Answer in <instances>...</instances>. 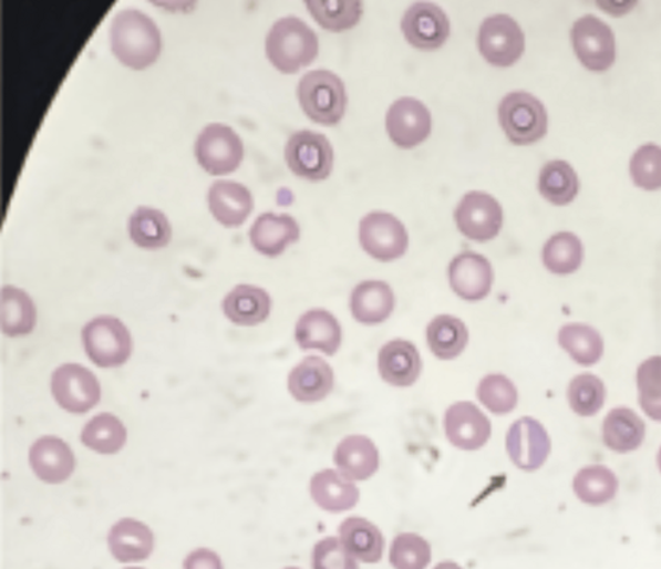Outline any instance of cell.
Returning a JSON list of instances; mask_svg holds the SVG:
<instances>
[{
	"mask_svg": "<svg viewBox=\"0 0 661 569\" xmlns=\"http://www.w3.org/2000/svg\"><path fill=\"white\" fill-rule=\"evenodd\" d=\"M498 116L508 141L517 145L541 141L548 131V113L530 93H508L500 101Z\"/></svg>",
	"mask_w": 661,
	"mask_h": 569,
	"instance_id": "cell-4",
	"label": "cell"
},
{
	"mask_svg": "<svg viewBox=\"0 0 661 569\" xmlns=\"http://www.w3.org/2000/svg\"><path fill=\"white\" fill-rule=\"evenodd\" d=\"M283 569H301V568H297V567H288V568H283Z\"/></svg>",
	"mask_w": 661,
	"mask_h": 569,
	"instance_id": "cell-49",
	"label": "cell"
},
{
	"mask_svg": "<svg viewBox=\"0 0 661 569\" xmlns=\"http://www.w3.org/2000/svg\"><path fill=\"white\" fill-rule=\"evenodd\" d=\"M583 259V246L574 232L562 231L552 236L545 244L543 261L552 275L568 276L580 269Z\"/></svg>",
	"mask_w": 661,
	"mask_h": 569,
	"instance_id": "cell-37",
	"label": "cell"
},
{
	"mask_svg": "<svg viewBox=\"0 0 661 569\" xmlns=\"http://www.w3.org/2000/svg\"><path fill=\"white\" fill-rule=\"evenodd\" d=\"M82 343L92 362L101 369H114L128 362L132 338L123 322L112 315L89 321L82 330Z\"/></svg>",
	"mask_w": 661,
	"mask_h": 569,
	"instance_id": "cell-5",
	"label": "cell"
},
{
	"mask_svg": "<svg viewBox=\"0 0 661 569\" xmlns=\"http://www.w3.org/2000/svg\"><path fill=\"white\" fill-rule=\"evenodd\" d=\"M313 569H360L359 561L347 551L339 537H326L318 541L311 552Z\"/></svg>",
	"mask_w": 661,
	"mask_h": 569,
	"instance_id": "cell-45",
	"label": "cell"
},
{
	"mask_svg": "<svg viewBox=\"0 0 661 569\" xmlns=\"http://www.w3.org/2000/svg\"><path fill=\"white\" fill-rule=\"evenodd\" d=\"M298 99L303 112L317 124L335 125L345 115V85L332 72L313 71L304 74L298 84Z\"/></svg>",
	"mask_w": 661,
	"mask_h": 569,
	"instance_id": "cell-3",
	"label": "cell"
},
{
	"mask_svg": "<svg viewBox=\"0 0 661 569\" xmlns=\"http://www.w3.org/2000/svg\"><path fill=\"white\" fill-rule=\"evenodd\" d=\"M571 43L578 60L589 71L606 72L616 60L612 29L595 15H585L571 29Z\"/></svg>",
	"mask_w": 661,
	"mask_h": 569,
	"instance_id": "cell-9",
	"label": "cell"
},
{
	"mask_svg": "<svg viewBox=\"0 0 661 569\" xmlns=\"http://www.w3.org/2000/svg\"><path fill=\"white\" fill-rule=\"evenodd\" d=\"M183 569H224V565L211 549L199 548L187 556Z\"/></svg>",
	"mask_w": 661,
	"mask_h": 569,
	"instance_id": "cell-46",
	"label": "cell"
},
{
	"mask_svg": "<svg viewBox=\"0 0 661 569\" xmlns=\"http://www.w3.org/2000/svg\"><path fill=\"white\" fill-rule=\"evenodd\" d=\"M431 559L430 542L416 534H400L391 544L390 562L395 569H427Z\"/></svg>",
	"mask_w": 661,
	"mask_h": 569,
	"instance_id": "cell-41",
	"label": "cell"
},
{
	"mask_svg": "<svg viewBox=\"0 0 661 569\" xmlns=\"http://www.w3.org/2000/svg\"><path fill=\"white\" fill-rule=\"evenodd\" d=\"M300 236V225L288 214L259 215L250 230L252 248L266 257L281 256Z\"/></svg>",
	"mask_w": 661,
	"mask_h": 569,
	"instance_id": "cell-23",
	"label": "cell"
},
{
	"mask_svg": "<svg viewBox=\"0 0 661 569\" xmlns=\"http://www.w3.org/2000/svg\"><path fill=\"white\" fill-rule=\"evenodd\" d=\"M125 569H144V568H135V567H131V568H125Z\"/></svg>",
	"mask_w": 661,
	"mask_h": 569,
	"instance_id": "cell-50",
	"label": "cell"
},
{
	"mask_svg": "<svg viewBox=\"0 0 661 569\" xmlns=\"http://www.w3.org/2000/svg\"><path fill=\"white\" fill-rule=\"evenodd\" d=\"M288 389L297 402L308 404L321 402L332 394L334 371L326 360L309 356L291 370Z\"/></svg>",
	"mask_w": 661,
	"mask_h": 569,
	"instance_id": "cell-21",
	"label": "cell"
},
{
	"mask_svg": "<svg viewBox=\"0 0 661 569\" xmlns=\"http://www.w3.org/2000/svg\"><path fill=\"white\" fill-rule=\"evenodd\" d=\"M457 229L475 242H488L504 226V210L494 196L472 192L463 196L455 210Z\"/></svg>",
	"mask_w": 661,
	"mask_h": 569,
	"instance_id": "cell-11",
	"label": "cell"
},
{
	"mask_svg": "<svg viewBox=\"0 0 661 569\" xmlns=\"http://www.w3.org/2000/svg\"><path fill=\"white\" fill-rule=\"evenodd\" d=\"M395 303V293L384 281L361 282L351 296L353 319L364 325H379L390 319Z\"/></svg>",
	"mask_w": 661,
	"mask_h": 569,
	"instance_id": "cell-27",
	"label": "cell"
},
{
	"mask_svg": "<svg viewBox=\"0 0 661 569\" xmlns=\"http://www.w3.org/2000/svg\"><path fill=\"white\" fill-rule=\"evenodd\" d=\"M644 438L645 423L631 408H613L603 420L602 441L609 451L632 453L643 445Z\"/></svg>",
	"mask_w": 661,
	"mask_h": 569,
	"instance_id": "cell-29",
	"label": "cell"
},
{
	"mask_svg": "<svg viewBox=\"0 0 661 569\" xmlns=\"http://www.w3.org/2000/svg\"><path fill=\"white\" fill-rule=\"evenodd\" d=\"M434 569H463L459 565H456L455 561H442Z\"/></svg>",
	"mask_w": 661,
	"mask_h": 569,
	"instance_id": "cell-47",
	"label": "cell"
},
{
	"mask_svg": "<svg viewBox=\"0 0 661 569\" xmlns=\"http://www.w3.org/2000/svg\"><path fill=\"white\" fill-rule=\"evenodd\" d=\"M574 490L581 503L601 507L618 495L619 479L607 466L589 465L576 474Z\"/></svg>",
	"mask_w": 661,
	"mask_h": 569,
	"instance_id": "cell-33",
	"label": "cell"
},
{
	"mask_svg": "<svg viewBox=\"0 0 661 569\" xmlns=\"http://www.w3.org/2000/svg\"><path fill=\"white\" fill-rule=\"evenodd\" d=\"M639 402L644 413L661 422V356H652L638 370Z\"/></svg>",
	"mask_w": 661,
	"mask_h": 569,
	"instance_id": "cell-43",
	"label": "cell"
},
{
	"mask_svg": "<svg viewBox=\"0 0 661 569\" xmlns=\"http://www.w3.org/2000/svg\"><path fill=\"white\" fill-rule=\"evenodd\" d=\"M451 289L466 301H481L492 292L494 270L486 257L474 251H463L450 263Z\"/></svg>",
	"mask_w": 661,
	"mask_h": 569,
	"instance_id": "cell-17",
	"label": "cell"
},
{
	"mask_svg": "<svg viewBox=\"0 0 661 569\" xmlns=\"http://www.w3.org/2000/svg\"><path fill=\"white\" fill-rule=\"evenodd\" d=\"M378 369L381 379L393 387H411L422 374L421 353L411 341H388L379 352Z\"/></svg>",
	"mask_w": 661,
	"mask_h": 569,
	"instance_id": "cell-18",
	"label": "cell"
},
{
	"mask_svg": "<svg viewBox=\"0 0 661 569\" xmlns=\"http://www.w3.org/2000/svg\"><path fill=\"white\" fill-rule=\"evenodd\" d=\"M81 441L95 453L116 454L126 444V428L117 416L100 414L86 423Z\"/></svg>",
	"mask_w": 661,
	"mask_h": 569,
	"instance_id": "cell-38",
	"label": "cell"
},
{
	"mask_svg": "<svg viewBox=\"0 0 661 569\" xmlns=\"http://www.w3.org/2000/svg\"><path fill=\"white\" fill-rule=\"evenodd\" d=\"M130 236L138 248L157 250L165 248L171 242L173 227L161 210L140 206L131 215Z\"/></svg>",
	"mask_w": 661,
	"mask_h": 569,
	"instance_id": "cell-34",
	"label": "cell"
},
{
	"mask_svg": "<svg viewBox=\"0 0 661 569\" xmlns=\"http://www.w3.org/2000/svg\"><path fill=\"white\" fill-rule=\"evenodd\" d=\"M606 397V384L596 375H578L569 384L568 401L577 415L593 416L600 413Z\"/></svg>",
	"mask_w": 661,
	"mask_h": 569,
	"instance_id": "cell-40",
	"label": "cell"
},
{
	"mask_svg": "<svg viewBox=\"0 0 661 569\" xmlns=\"http://www.w3.org/2000/svg\"><path fill=\"white\" fill-rule=\"evenodd\" d=\"M285 159L292 174L317 182L327 179L332 173L334 152L327 136L298 131L286 143Z\"/></svg>",
	"mask_w": 661,
	"mask_h": 569,
	"instance_id": "cell-7",
	"label": "cell"
},
{
	"mask_svg": "<svg viewBox=\"0 0 661 569\" xmlns=\"http://www.w3.org/2000/svg\"><path fill=\"white\" fill-rule=\"evenodd\" d=\"M266 55L279 72L297 73L318 55V38L300 18L279 19L266 38Z\"/></svg>",
	"mask_w": 661,
	"mask_h": 569,
	"instance_id": "cell-2",
	"label": "cell"
},
{
	"mask_svg": "<svg viewBox=\"0 0 661 569\" xmlns=\"http://www.w3.org/2000/svg\"><path fill=\"white\" fill-rule=\"evenodd\" d=\"M342 547L353 558L366 565H374L383 559L384 536L376 525L362 517H349L339 528Z\"/></svg>",
	"mask_w": 661,
	"mask_h": 569,
	"instance_id": "cell-28",
	"label": "cell"
},
{
	"mask_svg": "<svg viewBox=\"0 0 661 569\" xmlns=\"http://www.w3.org/2000/svg\"><path fill=\"white\" fill-rule=\"evenodd\" d=\"M468 330L461 319L451 314L436 315L427 327L430 350L438 360L459 358L468 344Z\"/></svg>",
	"mask_w": 661,
	"mask_h": 569,
	"instance_id": "cell-32",
	"label": "cell"
},
{
	"mask_svg": "<svg viewBox=\"0 0 661 569\" xmlns=\"http://www.w3.org/2000/svg\"><path fill=\"white\" fill-rule=\"evenodd\" d=\"M402 30L410 45L421 50L442 48L451 33L450 19L435 3L412 4L402 19Z\"/></svg>",
	"mask_w": 661,
	"mask_h": 569,
	"instance_id": "cell-15",
	"label": "cell"
},
{
	"mask_svg": "<svg viewBox=\"0 0 661 569\" xmlns=\"http://www.w3.org/2000/svg\"><path fill=\"white\" fill-rule=\"evenodd\" d=\"M307 8L320 27L332 31L354 28L364 10L361 2H307Z\"/></svg>",
	"mask_w": 661,
	"mask_h": 569,
	"instance_id": "cell-42",
	"label": "cell"
},
{
	"mask_svg": "<svg viewBox=\"0 0 661 569\" xmlns=\"http://www.w3.org/2000/svg\"><path fill=\"white\" fill-rule=\"evenodd\" d=\"M658 466H659V470L661 473V447H660V451L658 453Z\"/></svg>",
	"mask_w": 661,
	"mask_h": 569,
	"instance_id": "cell-48",
	"label": "cell"
},
{
	"mask_svg": "<svg viewBox=\"0 0 661 569\" xmlns=\"http://www.w3.org/2000/svg\"><path fill=\"white\" fill-rule=\"evenodd\" d=\"M107 547L120 562H137L154 552L155 536L149 527L135 518H123L114 524L107 535Z\"/></svg>",
	"mask_w": 661,
	"mask_h": 569,
	"instance_id": "cell-26",
	"label": "cell"
},
{
	"mask_svg": "<svg viewBox=\"0 0 661 569\" xmlns=\"http://www.w3.org/2000/svg\"><path fill=\"white\" fill-rule=\"evenodd\" d=\"M558 344L577 364L595 365L603 355V339L599 331L587 324H567L558 332Z\"/></svg>",
	"mask_w": 661,
	"mask_h": 569,
	"instance_id": "cell-35",
	"label": "cell"
},
{
	"mask_svg": "<svg viewBox=\"0 0 661 569\" xmlns=\"http://www.w3.org/2000/svg\"><path fill=\"white\" fill-rule=\"evenodd\" d=\"M302 351H318L334 356L342 344V328L326 309H311L298 320L295 332Z\"/></svg>",
	"mask_w": 661,
	"mask_h": 569,
	"instance_id": "cell-19",
	"label": "cell"
},
{
	"mask_svg": "<svg viewBox=\"0 0 661 569\" xmlns=\"http://www.w3.org/2000/svg\"><path fill=\"white\" fill-rule=\"evenodd\" d=\"M226 318L234 324L241 327H254L269 318L271 312V299L265 289L252 287V284H238L224 301Z\"/></svg>",
	"mask_w": 661,
	"mask_h": 569,
	"instance_id": "cell-30",
	"label": "cell"
},
{
	"mask_svg": "<svg viewBox=\"0 0 661 569\" xmlns=\"http://www.w3.org/2000/svg\"><path fill=\"white\" fill-rule=\"evenodd\" d=\"M632 180L636 186L657 192L661 188V147L657 144H645L634 152L629 164Z\"/></svg>",
	"mask_w": 661,
	"mask_h": 569,
	"instance_id": "cell-44",
	"label": "cell"
},
{
	"mask_svg": "<svg viewBox=\"0 0 661 569\" xmlns=\"http://www.w3.org/2000/svg\"><path fill=\"white\" fill-rule=\"evenodd\" d=\"M54 400L72 414H85L101 400L99 379L80 364H63L52 377Z\"/></svg>",
	"mask_w": 661,
	"mask_h": 569,
	"instance_id": "cell-12",
	"label": "cell"
},
{
	"mask_svg": "<svg viewBox=\"0 0 661 569\" xmlns=\"http://www.w3.org/2000/svg\"><path fill=\"white\" fill-rule=\"evenodd\" d=\"M207 199L214 218L226 227L244 225L254 208L250 189L233 180L215 182L208 189Z\"/></svg>",
	"mask_w": 661,
	"mask_h": 569,
	"instance_id": "cell-24",
	"label": "cell"
},
{
	"mask_svg": "<svg viewBox=\"0 0 661 569\" xmlns=\"http://www.w3.org/2000/svg\"><path fill=\"white\" fill-rule=\"evenodd\" d=\"M310 496L317 507L329 514L351 510L360 501L358 486L337 469L316 473L310 479Z\"/></svg>",
	"mask_w": 661,
	"mask_h": 569,
	"instance_id": "cell-25",
	"label": "cell"
},
{
	"mask_svg": "<svg viewBox=\"0 0 661 569\" xmlns=\"http://www.w3.org/2000/svg\"><path fill=\"white\" fill-rule=\"evenodd\" d=\"M444 432L454 447L475 452L485 446L492 436V422L474 403L456 402L444 414Z\"/></svg>",
	"mask_w": 661,
	"mask_h": 569,
	"instance_id": "cell-14",
	"label": "cell"
},
{
	"mask_svg": "<svg viewBox=\"0 0 661 569\" xmlns=\"http://www.w3.org/2000/svg\"><path fill=\"white\" fill-rule=\"evenodd\" d=\"M432 130L428 107L412 97L399 99L386 113V131L402 148H413L427 141Z\"/></svg>",
	"mask_w": 661,
	"mask_h": 569,
	"instance_id": "cell-16",
	"label": "cell"
},
{
	"mask_svg": "<svg viewBox=\"0 0 661 569\" xmlns=\"http://www.w3.org/2000/svg\"><path fill=\"white\" fill-rule=\"evenodd\" d=\"M512 463L524 472L541 469L551 452V441L541 422L525 416L513 423L506 435Z\"/></svg>",
	"mask_w": 661,
	"mask_h": 569,
	"instance_id": "cell-13",
	"label": "cell"
},
{
	"mask_svg": "<svg viewBox=\"0 0 661 569\" xmlns=\"http://www.w3.org/2000/svg\"><path fill=\"white\" fill-rule=\"evenodd\" d=\"M360 244L366 255L380 262L395 261L409 249V232L392 214L374 211L360 223Z\"/></svg>",
	"mask_w": 661,
	"mask_h": 569,
	"instance_id": "cell-8",
	"label": "cell"
},
{
	"mask_svg": "<svg viewBox=\"0 0 661 569\" xmlns=\"http://www.w3.org/2000/svg\"><path fill=\"white\" fill-rule=\"evenodd\" d=\"M334 465L342 476L360 483L378 473L380 453L376 445L365 435H348L337 445Z\"/></svg>",
	"mask_w": 661,
	"mask_h": 569,
	"instance_id": "cell-22",
	"label": "cell"
},
{
	"mask_svg": "<svg viewBox=\"0 0 661 569\" xmlns=\"http://www.w3.org/2000/svg\"><path fill=\"white\" fill-rule=\"evenodd\" d=\"M476 396L489 413L506 415L518 404V390L510 379L502 374H489L482 379Z\"/></svg>",
	"mask_w": 661,
	"mask_h": 569,
	"instance_id": "cell-39",
	"label": "cell"
},
{
	"mask_svg": "<svg viewBox=\"0 0 661 569\" xmlns=\"http://www.w3.org/2000/svg\"><path fill=\"white\" fill-rule=\"evenodd\" d=\"M112 52L123 65L144 71L162 53V34L154 19L136 9L117 12L111 30Z\"/></svg>",
	"mask_w": 661,
	"mask_h": 569,
	"instance_id": "cell-1",
	"label": "cell"
},
{
	"mask_svg": "<svg viewBox=\"0 0 661 569\" xmlns=\"http://www.w3.org/2000/svg\"><path fill=\"white\" fill-rule=\"evenodd\" d=\"M0 325L9 338L24 337L37 325V308L22 289L4 287L0 292Z\"/></svg>",
	"mask_w": 661,
	"mask_h": 569,
	"instance_id": "cell-31",
	"label": "cell"
},
{
	"mask_svg": "<svg viewBox=\"0 0 661 569\" xmlns=\"http://www.w3.org/2000/svg\"><path fill=\"white\" fill-rule=\"evenodd\" d=\"M478 43L485 60L499 68L514 65L525 52L524 31L506 14L492 15L483 21Z\"/></svg>",
	"mask_w": 661,
	"mask_h": 569,
	"instance_id": "cell-10",
	"label": "cell"
},
{
	"mask_svg": "<svg viewBox=\"0 0 661 569\" xmlns=\"http://www.w3.org/2000/svg\"><path fill=\"white\" fill-rule=\"evenodd\" d=\"M29 463L35 476L47 484H62L72 476L75 458L72 448L56 436H42L29 453Z\"/></svg>",
	"mask_w": 661,
	"mask_h": 569,
	"instance_id": "cell-20",
	"label": "cell"
},
{
	"mask_svg": "<svg viewBox=\"0 0 661 569\" xmlns=\"http://www.w3.org/2000/svg\"><path fill=\"white\" fill-rule=\"evenodd\" d=\"M244 142L225 124L214 123L200 132L195 143V156L209 175L234 173L244 161Z\"/></svg>",
	"mask_w": 661,
	"mask_h": 569,
	"instance_id": "cell-6",
	"label": "cell"
},
{
	"mask_svg": "<svg viewBox=\"0 0 661 569\" xmlns=\"http://www.w3.org/2000/svg\"><path fill=\"white\" fill-rule=\"evenodd\" d=\"M538 188L550 204L565 206L575 200L580 183H578L576 170L569 163L552 161L546 163L541 169Z\"/></svg>",
	"mask_w": 661,
	"mask_h": 569,
	"instance_id": "cell-36",
	"label": "cell"
}]
</instances>
